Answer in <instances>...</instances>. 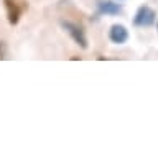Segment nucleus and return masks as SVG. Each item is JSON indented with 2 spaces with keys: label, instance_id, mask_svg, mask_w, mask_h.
<instances>
[{
  "label": "nucleus",
  "instance_id": "0eeeda50",
  "mask_svg": "<svg viewBox=\"0 0 158 158\" xmlns=\"http://www.w3.org/2000/svg\"><path fill=\"white\" fill-rule=\"evenodd\" d=\"M156 31H158V23H156Z\"/></svg>",
  "mask_w": 158,
  "mask_h": 158
},
{
  "label": "nucleus",
  "instance_id": "20e7f679",
  "mask_svg": "<svg viewBox=\"0 0 158 158\" xmlns=\"http://www.w3.org/2000/svg\"><path fill=\"white\" fill-rule=\"evenodd\" d=\"M122 5L112 0H97L96 2V15H106V17H115L122 13Z\"/></svg>",
  "mask_w": 158,
  "mask_h": 158
},
{
  "label": "nucleus",
  "instance_id": "39448f33",
  "mask_svg": "<svg viewBox=\"0 0 158 158\" xmlns=\"http://www.w3.org/2000/svg\"><path fill=\"white\" fill-rule=\"evenodd\" d=\"M109 40L114 44H123L128 40V30L122 23H114L109 30Z\"/></svg>",
  "mask_w": 158,
  "mask_h": 158
},
{
  "label": "nucleus",
  "instance_id": "f257e3e1",
  "mask_svg": "<svg viewBox=\"0 0 158 158\" xmlns=\"http://www.w3.org/2000/svg\"><path fill=\"white\" fill-rule=\"evenodd\" d=\"M3 7H5L8 23L12 27H15V25L20 23L23 15L28 12L30 3H28V0H3Z\"/></svg>",
  "mask_w": 158,
  "mask_h": 158
},
{
  "label": "nucleus",
  "instance_id": "423d86ee",
  "mask_svg": "<svg viewBox=\"0 0 158 158\" xmlns=\"http://www.w3.org/2000/svg\"><path fill=\"white\" fill-rule=\"evenodd\" d=\"M7 58V43L5 41H0V61Z\"/></svg>",
  "mask_w": 158,
  "mask_h": 158
},
{
  "label": "nucleus",
  "instance_id": "f03ea898",
  "mask_svg": "<svg viewBox=\"0 0 158 158\" xmlns=\"http://www.w3.org/2000/svg\"><path fill=\"white\" fill-rule=\"evenodd\" d=\"M59 25H61V28L73 38V41L76 43L77 46H81L82 49H87V46H89L87 36H86V31H84V28L81 25L76 23V22H71V20H64V18L59 22Z\"/></svg>",
  "mask_w": 158,
  "mask_h": 158
},
{
  "label": "nucleus",
  "instance_id": "7ed1b4c3",
  "mask_svg": "<svg viewBox=\"0 0 158 158\" xmlns=\"http://www.w3.org/2000/svg\"><path fill=\"white\" fill-rule=\"evenodd\" d=\"M156 22V12L148 5H142L133 17V25L138 28H148Z\"/></svg>",
  "mask_w": 158,
  "mask_h": 158
}]
</instances>
